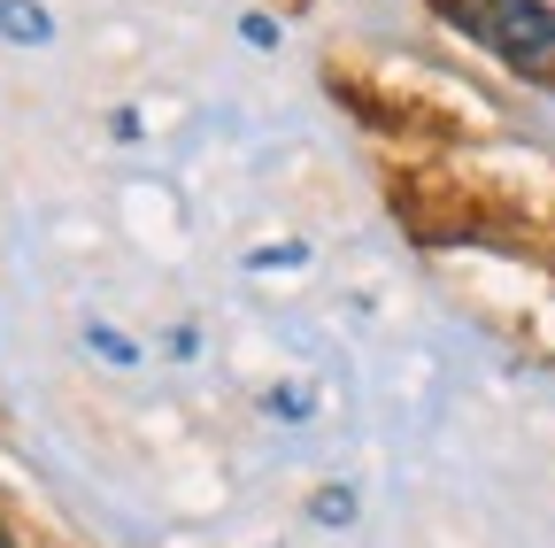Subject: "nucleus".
<instances>
[{"label": "nucleus", "mask_w": 555, "mask_h": 548, "mask_svg": "<svg viewBox=\"0 0 555 548\" xmlns=\"http://www.w3.org/2000/svg\"><path fill=\"white\" fill-rule=\"evenodd\" d=\"M0 548H16V540H9V525H0Z\"/></svg>", "instance_id": "4"}, {"label": "nucleus", "mask_w": 555, "mask_h": 548, "mask_svg": "<svg viewBox=\"0 0 555 548\" xmlns=\"http://www.w3.org/2000/svg\"><path fill=\"white\" fill-rule=\"evenodd\" d=\"M0 39H16V47H47V39H54V24H47V9H31V0H0Z\"/></svg>", "instance_id": "2"}, {"label": "nucleus", "mask_w": 555, "mask_h": 548, "mask_svg": "<svg viewBox=\"0 0 555 548\" xmlns=\"http://www.w3.org/2000/svg\"><path fill=\"white\" fill-rule=\"evenodd\" d=\"M317 518H324V525H347V487H324V495H317Z\"/></svg>", "instance_id": "3"}, {"label": "nucleus", "mask_w": 555, "mask_h": 548, "mask_svg": "<svg viewBox=\"0 0 555 548\" xmlns=\"http://www.w3.org/2000/svg\"><path fill=\"white\" fill-rule=\"evenodd\" d=\"M455 24L478 47H494L509 71L555 86V9L547 0H455Z\"/></svg>", "instance_id": "1"}]
</instances>
